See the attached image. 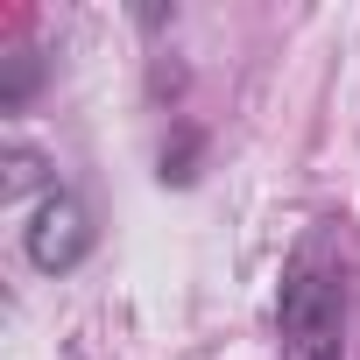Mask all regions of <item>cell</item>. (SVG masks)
<instances>
[{
	"label": "cell",
	"mask_w": 360,
	"mask_h": 360,
	"mask_svg": "<svg viewBox=\"0 0 360 360\" xmlns=\"http://www.w3.org/2000/svg\"><path fill=\"white\" fill-rule=\"evenodd\" d=\"M0 64H8V78H0V106H8V113H29V99H36V85H43V71H50V64H43L29 43H15Z\"/></svg>",
	"instance_id": "3"
},
{
	"label": "cell",
	"mask_w": 360,
	"mask_h": 360,
	"mask_svg": "<svg viewBox=\"0 0 360 360\" xmlns=\"http://www.w3.org/2000/svg\"><path fill=\"white\" fill-rule=\"evenodd\" d=\"M198 176V127H176V141L162 148V184H191Z\"/></svg>",
	"instance_id": "4"
},
{
	"label": "cell",
	"mask_w": 360,
	"mask_h": 360,
	"mask_svg": "<svg viewBox=\"0 0 360 360\" xmlns=\"http://www.w3.org/2000/svg\"><path fill=\"white\" fill-rule=\"evenodd\" d=\"M346 311H353V283L339 262V226H318L297 240L283 290H276L283 360H339L346 353Z\"/></svg>",
	"instance_id": "1"
},
{
	"label": "cell",
	"mask_w": 360,
	"mask_h": 360,
	"mask_svg": "<svg viewBox=\"0 0 360 360\" xmlns=\"http://www.w3.org/2000/svg\"><path fill=\"white\" fill-rule=\"evenodd\" d=\"M85 255H92V219H85V205H78L64 184L43 191V198H36V219H29V262H36L43 276H71Z\"/></svg>",
	"instance_id": "2"
}]
</instances>
